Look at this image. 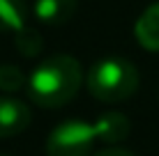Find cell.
<instances>
[{
	"label": "cell",
	"mask_w": 159,
	"mask_h": 156,
	"mask_svg": "<svg viewBox=\"0 0 159 156\" xmlns=\"http://www.w3.org/2000/svg\"><path fill=\"white\" fill-rule=\"evenodd\" d=\"M83 67L72 55L46 57L28 76V94L39 108H60L79 94Z\"/></svg>",
	"instance_id": "6da1fadb"
},
{
	"label": "cell",
	"mask_w": 159,
	"mask_h": 156,
	"mask_svg": "<svg viewBox=\"0 0 159 156\" xmlns=\"http://www.w3.org/2000/svg\"><path fill=\"white\" fill-rule=\"evenodd\" d=\"M85 87L97 101L118 103L139 90V69L120 55L97 60L85 76Z\"/></svg>",
	"instance_id": "7a4b0ae2"
},
{
	"label": "cell",
	"mask_w": 159,
	"mask_h": 156,
	"mask_svg": "<svg viewBox=\"0 0 159 156\" xmlns=\"http://www.w3.org/2000/svg\"><path fill=\"white\" fill-rule=\"evenodd\" d=\"M95 126L81 120L62 122L48 133L46 156H90L95 145Z\"/></svg>",
	"instance_id": "3957f363"
},
{
	"label": "cell",
	"mask_w": 159,
	"mask_h": 156,
	"mask_svg": "<svg viewBox=\"0 0 159 156\" xmlns=\"http://www.w3.org/2000/svg\"><path fill=\"white\" fill-rule=\"evenodd\" d=\"M32 112L28 103L14 96H0V138L19 136L28 129Z\"/></svg>",
	"instance_id": "277c9868"
},
{
	"label": "cell",
	"mask_w": 159,
	"mask_h": 156,
	"mask_svg": "<svg viewBox=\"0 0 159 156\" xmlns=\"http://www.w3.org/2000/svg\"><path fill=\"white\" fill-rule=\"evenodd\" d=\"M92 126H95L97 140H102V142H106V145L122 142L125 138L129 136V131H131V122L127 120V115H122V112H118V110L104 112V115Z\"/></svg>",
	"instance_id": "5b68a950"
},
{
	"label": "cell",
	"mask_w": 159,
	"mask_h": 156,
	"mask_svg": "<svg viewBox=\"0 0 159 156\" xmlns=\"http://www.w3.org/2000/svg\"><path fill=\"white\" fill-rule=\"evenodd\" d=\"M32 12L44 25H62L76 14V0H35Z\"/></svg>",
	"instance_id": "8992f818"
},
{
	"label": "cell",
	"mask_w": 159,
	"mask_h": 156,
	"mask_svg": "<svg viewBox=\"0 0 159 156\" xmlns=\"http://www.w3.org/2000/svg\"><path fill=\"white\" fill-rule=\"evenodd\" d=\"M134 35L143 48L159 53V2H152L134 25Z\"/></svg>",
	"instance_id": "52a82bcc"
},
{
	"label": "cell",
	"mask_w": 159,
	"mask_h": 156,
	"mask_svg": "<svg viewBox=\"0 0 159 156\" xmlns=\"http://www.w3.org/2000/svg\"><path fill=\"white\" fill-rule=\"evenodd\" d=\"M25 28L23 0H0V32H21Z\"/></svg>",
	"instance_id": "ba28073f"
},
{
	"label": "cell",
	"mask_w": 159,
	"mask_h": 156,
	"mask_svg": "<svg viewBox=\"0 0 159 156\" xmlns=\"http://www.w3.org/2000/svg\"><path fill=\"white\" fill-rule=\"evenodd\" d=\"M21 87H28V78L23 76V71L14 64H0V90L16 92Z\"/></svg>",
	"instance_id": "9c48e42d"
},
{
	"label": "cell",
	"mask_w": 159,
	"mask_h": 156,
	"mask_svg": "<svg viewBox=\"0 0 159 156\" xmlns=\"http://www.w3.org/2000/svg\"><path fill=\"white\" fill-rule=\"evenodd\" d=\"M14 44L25 57H32V55H39L42 53V37H39V32L30 30L28 25H25L21 32L14 35Z\"/></svg>",
	"instance_id": "30bf717a"
},
{
	"label": "cell",
	"mask_w": 159,
	"mask_h": 156,
	"mask_svg": "<svg viewBox=\"0 0 159 156\" xmlns=\"http://www.w3.org/2000/svg\"><path fill=\"white\" fill-rule=\"evenodd\" d=\"M92 156H134L129 149H122V147H106V149H99Z\"/></svg>",
	"instance_id": "8fae6325"
},
{
	"label": "cell",
	"mask_w": 159,
	"mask_h": 156,
	"mask_svg": "<svg viewBox=\"0 0 159 156\" xmlns=\"http://www.w3.org/2000/svg\"><path fill=\"white\" fill-rule=\"evenodd\" d=\"M0 156H5V154H0Z\"/></svg>",
	"instance_id": "7c38bea8"
}]
</instances>
